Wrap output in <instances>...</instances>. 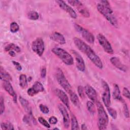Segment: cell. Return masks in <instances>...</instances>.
<instances>
[{
	"label": "cell",
	"mask_w": 130,
	"mask_h": 130,
	"mask_svg": "<svg viewBox=\"0 0 130 130\" xmlns=\"http://www.w3.org/2000/svg\"><path fill=\"white\" fill-rule=\"evenodd\" d=\"M73 41L76 47L81 52L86 54L88 58L96 67L100 69H103V64L102 60L88 44L78 38H74Z\"/></svg>",
	"instance_id": "1"
},
{
	"label": "cell",
	"mask_w": 130,
	"mask_h": 130,
	"mask_svg": "<svg viewBox=\"0 0 130 130\" xmlns=\"http://www.w3.org/2000/svg\"><path fill=\"white\" fill-rule=\"evenodd\" d=\"M98 11L113 26L118 27L117 20L114 15L113 11L111 7L110 3L106 0L101 1L96 6Z\"/></svg>",
	"instance_id": "2"
},
{
	"label": "cell",
	"mask_w": 130,
	"mask_h": 130,
	"mask_svg": "<svg viewBox=\"0 0 130 130\" xmlns=\"http://www.w3.org/2000/svg\"><path fill=\"white\" fill-rule=\"evenodd\" d=\"M96 105L98 109V125L99 129H105L107 128L109 118L108 115L102 104L99 102L96 101Z\"/></svg>",
	"instance_id": "3"
},
{
	"label": "cell",
	"mask_w": 130,
	"mask_h": 130,
	"mask_svg": "<svg viewBox=\"0 0 130 130\" xmlns=\"http://www.w3.org/2000/svg\"><path fill=\"white\" fill-rule=\"evenodd\" d=\"M51 51L67 66H71L74 63V59L72 56L63 49L54 47L52 49Z\"/></svg>",
	"instance_id": "4"
},
{
	"label": "cell",
	"mask_w": 130,
	"mask_h": 130,
	"mask_svg": "<svg viewBox=\"0 0 130 130\" xmlns=\"http://www.w3.org/2000/svg\"><path fill=\"white\" fill-rule=\"evenodd\" d=\"M55 76L59 84L66 90L67 92L69 94L73 91L71 84L66 78L61 70L60 69H57L56 70Z\"/></svg>",
	"instance_id": "5"
},
{
	"label": "cell",
	"mask_w": 130,
	"mask_h": 130,
	"mask_svg": "<svg viewBox=\"0 0 130 130\" xmlns=\"http://www.w3.org/2000/svg\"><path fill=\"white\" fill-rule=\"evenodd\" d=\"M74 27L76 30L82 36V38L86 41L91 44L94 43V37L90 31L78 24H74Z\"/></svg>",
	"instance_id": "6"
},
{
	"label": "cell",
	"mask_w": 130,
	"mask_h": 130,
	"mask_svg": "<svg viewBox=\"0 0 130 130\" xmlns=\"http://www.w3.org/2000/svg\"><path fill=\"white\" fill-rule=\"evenodd\" d=\"M101 83L103 88V92L102 93V101L104 105L106 107L110 106V90L108 83L104 80H102Z\"/></svg>",
	"instance_id": "7"
},
{
	"label": "cell",
	"mask_w": 130,
	"mask_h": 130,
	"mask_svg": "<svg viewBox=\"0 0 130 130\" xmlns=\"http://www.w3.org/2000/svg\"><path fill=\"white\" fill-rule=\"evenodd\" d=\"M31 49L34 52L39 56H41L45 50V46L43 40L41 38L35 39L31 44Z\"/></svg>",
	"instance_id": "8"
},
{
	"label": "cell",
	"mask_w": 130,
	"mask_h": 130,
	"mask_svg": "<svg viewBox=\"0 0 130 130\" xmlns=\"http://www.w3.org/2000/svg\"><path fill=\"white\" fill-rule=\"evenodd\" d=\"M97 39L99 44L102 46L104 51L108 54H113L114 51L110 43L106 38L102 34H99L97 35Z\"/></svg>",
	"instance_id": "9"
},
{
	"label": "cell",
	"mask_w": 130,
	"mask_h": 130,
	"mask_svg": "<svg viewBox=\"0 0 130 130\" xmlns=\"http://www.w3.org/2000/svg\"><path fill=\"white\" fill-rule=\"evenodd\" d=\"M68 2L72 6L76 7L79 13L81 14L83 17L86 18L90 17V13L89 11L83 5L81 2L78 0H70L68 1Z\"/></svg>",
	"instance_id": "10"
},
{
	"label": "cell",
	"mask_w": 130,
	"mask_h": 130,
	"mask_svg": "<svg viewBox=\"0 0 130 130\" xmlns=\"http://www.w3.org/2000/svg\"><path fill=\"white\" fill-rule=\"evenodd\" d=\"M56 2L58 5L59 7L68 13L72 18L74 19L77 18V15L74 10L71 7L67 4L64 1L61 0H57L56 1Z\"/></svg>",
	"instance_id": "11"
},
{
	"label": "cell",
	"mask_w": 130,
	"mask_h": 130,
	"mask_svg": "<svg viewBox=\"0 0 130 130\" xmlns=\"http://www.w3.org/2000/svg\"><path fill=\"white\" fill-rule=\"evenodd\" d=\"M44 90V88L43 85L39 82L36 81L34 83L32 86L28 89L27 93L28 95L33 96L39 92H43Z\"/></svg>",
	"instance_id": "12"
},
{
	"label": "cell",
	"mask_w": 130,
	"mask_h": 130,
	"mask_svg": "<svg viewBox=\"0 0 130 130\" xmlns=\"http://www.w3.org/2000/svg\"><path fill=\"white\" fill-rule=\"evenodd\" d=\"M72 52L75 58L76 65L77 69L81 72H84L85 69V65L83 58L81 55L75 50H72Z\"/></svg>",
	"instance_id": "13"
},
{
	"label": "cell",
	"mask_w": 130,
	"mask_h": 130,
	"mask_svg": "<svg viewBox=\"0 0 130 130\" xmlns=\"http://www.w3.org/2000/svg\"><path fill=\"white\" fill-rule=\"evenodd\" d=\"M58 108L63 117V123L64 127L68 128L70 125V118L69 113L65 107L61 104H58Z\"/></svg>",
	"instance_id": "14"
},
{
	"label": "cell",
	"mask_w": 130,
	"mask_h": 130,
	"mask_svg": "<svg viewBox=\"0 0 130 130\" xmlns=\"http://www.w3.org/2000/svg\"><path fill=\"white\" fill-rule=\"evenodd\" d=\"M55 93L57 95V96L59 98V99L62 102V103L65 105V106L68 109H70V104L69 98L67 94L61 89L56 88L55 90Z\"/></svg>",
	"instance_id": "15"
},
{
	"label": "cell",
	"mask_w": 130,
	"mask_h": 130,
	"mask_svg": "<svg viewBox=\"0 0 130 130\" xmlns=\"http://www.w3.org/2000/svg\"><path fill=\"white\" fill-rule=\"evenodd\" d=\"M10 81L7 80L3 81V87L5 90L11 96L13 97V100L15 103L17 102V95L13 89L12 85L10 82Z\"/></svg>",
	"instance_id": "16"
},
{
	"label": "cell",
	"mask_w": 130,
	"mask_h": 130,
	"mask_svg": "<svg viewBox=\"0 0 130 130\" xmlns=\"http://www.w3.org/2000/svg\"><path fill=\"white\" fill-rule=\"evenodd\" d=\"M85 94L92 102H96L97 101V93L95 90L90 85H86L84 87Z\"/></svg>",
	"instance_id": "17"
},
{
	"label": "cell",
	"mask_w": 130,
	"mask_h": 130,
	"mask_svg": "<svg viewBox=\"0 0 130 130\" xmlns=\"http://www.w3.org/2000/svg\"><path fill=\"white\" fill-rule=\"evenodd\" d=\"M110 62L117 69L122 72H126L128 69L127 67L121 62L119 58L116 56L111 57L110 58Z\"/></svg>",
	"instance_id": "18"
},
{
	"label": "cell",
	"mask_w": 130,
	"mask_h": 130,
	"mask_svg": "<svg viewBox=\"0 0 130 130\" xmlns=\"http://www.w3.org/2000/svg\"><path fill=\"white\" fill-rule=\"evenodd\" d=\"M50 38L52 41L60 45H63L66 43V39L61 34L59 33V32L55 31L52 32L50 35Z\"/></svg>",
	"instance_id": "19"
},
{
	"label": "cell",
	"mask_w": 130,
	"mask_h": 130,
	"mask_svg": "<svg viewBox=\"0 0 130 130\" xmlns=\"http://www.w3.org/2000/svg\"><path fill=\"white\" fill-rule=\"evenodd\" d=\"M19 100L20 101V103L22 106V107L23 108L25 111L30 116H33L31 108L30 106L29 103L28 102L27 100L22 98L21 96H19Z\"/></svg>",
	"instance_id": "20"
},
{
	"label": "cell",
	"mask_w": 130,
	"mask_h": 130,
	"mask_svg": "<svg viewBox=\"0 0 130 130\" xmlns=\"http://www.w3.org/2000/svg\"><path fill=\"white\" fill-rule=\"evenodd\" d=\"M113 97L116 100L120 101L123 103L124 102V100L122 99V98L121 96L119 87L116 84H114V90L113 91Z\"/></svg>",
	"instance_id": "21"
},
{
	"label": "cell",
	"mask_w": 130,
	"mask_h": 130,
	"mask_svg": "<svg viewBox=\"0 0 130 130\" xmlns=\"http://www.w3.org/2000/svg\"><path fill=\"white\" fill-rule=\"evenodd\" d=\"M0 78L2 81L7 80L9 81H11L12 80V77L2 66L0 68Z\"/></svg>",
	"instance_id": "22"
},
{
	"label": "cell",
	"mask_w": 130,
	"mask_h": 130,
	"mask_svg": "<svg viewBox=\"0 0 130 130\" xmlns=\"http://www.w3.org/2000/svg\"><path fill=\"white\" fill-rule=\"evenodd\" d=\"M69 94L72 103L75 106L77 107H79L80 102L77 94L74 91H73L70 93H69Z\"/></svg>",
	"instance_id": "23"
},
{
	"label": "cell",
	"mask_w": 130,
	"mask_h": 130,
	"mask_svg": "<svg viewBox=\"0 0 130 130\" xmlns=\"http://www.w3.org/2000/svg\"><path fill=\"white\" fill-rule=\"evenodd\" d=\"M19 85L22 89H25L27 87V80L25 75L21 74L19 78Z\"/></svg>",
	"instance_id": "24"
},
{
	"label": "cell",
	"mask_w": 130,
	"mask_h": 130,
	"mask_svg": "<svg viewBox=\"0 0 130 130\" xmlns=\"http://www.w3.org/2000/svg\"><path fill=\"white\" fill-rule=\"evenodd\" d=\"M71 129L72 130L74 129H79V126L77 119L74 114L72 113H71Z\"/></svg>",
	"instance_id": "25"
},
{
	"label": "cell",
	"mask_w": 130,
	"mask_h": 130,
	"mask_svg": "<svg viewBox=\"0 0 130 130\" xmlns=\"http://www.w3.org/2000/svg\"><path fill=\"white\" fill-rule=\"evenodd\" d=\"M5 51H10L11 50H13L17 53H19L21 51V49L19 46L13 43H10L7 45L4 48Z\"/></svg>",
	"instance_id": "26"
},
{
	"label": "cell",
	"mask_w": 130,
	"mask_h": 130,
	"mask_svg": "<svg viewBox=\"0 0 130 130\" xmlns=\"http://www.w3.org/2000/svg\"><path fill=\"white\" fill-rule=\"evenodd\" d=\"M86 107L88 111V112L91 114L94 115L95 113V108L93 102L91 101H89L87 102L86 103Z\"/></svg>",
	"instance_id": "27"
},
{
	"label": "cell",
	"mask_w": 130,
	"mask_h": 130,
	"mask_svg": "<svg viewBox=\"0 0 130 130\" xmlns=\"http://www.w3.org/2000/svg\"><path fill=\"white\" fill-rule=\"evenodd\" d=\"M27 17L28 19H30V20H36L37 19H39V15L38 14V13L36 11H29L28 13H27Z\"/></svg>",
	"instance_id": "28"
},
{
	"label": "cell",
	"mask_w": 130,
	"mask_h": 130,
	"mask_svg": "<svg viewBox=\"0 0 130 130\" xmlns=\"http://www.w3.org/2000/svg\"><path fill=\"white\" fill-rule=\"evenodd\" d=\"M1 126L3 130H12L14 129L13 125L10 122H3L1 123Z\"/></svg>",
	"instance_id": "29"
},
{
	"label": "cell",
	"mask_w": 130,
	"mask_h": 130,
	"mask_svg": "<svg viewBox=\"0 0 130 130\" xmlns=\"http://www.w3.org/2000/svg\"><path fill=\"white\" fill-rule=\"evenodd\" d=\"M19 27L18 24L15 22H13L11 23L10 24V31L12 33H15L17 32L19 30Z\"/></svg>",
	"instance_id": "30"
},
{
	"label": "cell",
	"mask_w": 130,
	"mask_h": 130,
	"mask_svg": "<svg viewBox=\"0 0 130 130\" xmlns=\"http://www.w3.org/2000/svg\"><path fill=\"white\" fill-rule=\"evenodd\" d=\"M107 108L108 113L111 115V116L112 117V118L115 119L117 116V114L116 111L115 109H114L113 108L110 107V106L108 107H107Z\"/></svg>",
	"instance_id": "31"
},
{
	"label": "cell",
	"mask_w": 130,
	"mask_h": 130,
	"mask_svg": "<svg viewBox=\"0 0 130 130\" xmlns=\"http://www.w3.org/2000/svg\"><path fill=\"white\" fill-rule=\"evenodd\" d=\"M38 121L39 122L42 124L43 126H44L45 127H47V128H50V125L49 123V122H48L43 117H39L38 118Z\"/></svg>",
	"instance_id": "32"
},
{
	"label": "cell",
	"mask_w": 130,
	"mask_h": 130,
	"mask_svg": "<svg viewBox=\"0 0 130 130\" xmlns=\"http://www.w3.org/2000/svg\"><path fill=\"white\" fill-rule=\"evenodd\" d=\"M123 113L124 115V116L126 118H128L129 117V110L128 107L127 106V104L123 102Z\"/></svg>",
	"instance_id": "33"
},
{
	"label": "cell",
	"mask_w": 130,
	"mask_h": 130,
	"mask_svg": "<svg viewBox=\"0 0 130 130\" xmlns=\"http://www.w3.org/2000/svg\"><path fill=\"white\" fill-rule=\"evenodd\" d=\"M39 108L40 111L44 114H48L49 113V110L48 108L43 104H40L39 105Z\"/></svg>",
	"instance_id": "34"
},
{
	"label": "cell",
	"mask_w": 130,
	"mask_h": 130,
	"mask_svg": "<svg viewBox=\"0 0 130 130\" xmlns=\"http://www.w3.org/2000/svg\"><path fill=\"white\" fill-rule=\"evenodd\" d=\"M78 93L79 96L81 99H84L85 96V94L84 92V88L82 86H79L78 87Z\"/></svg>",
	"instance_id": "35"
},
{
	"label": "cell",
	"mask_w": 130,
	"mask_h": 130,
	"mask_svg": "<svg viewBox=\"0 0 130 130\" xmlns=\"http://www.w3.org/2000/svg\"><path fill=\"white\" fill-rule=\"evenodd\" d=\"M0 111H1V114H2L5 111V104H4V99L2 96H1L0 99Z\"/></svg>",
	"instance_id": "36"
},
{
	"label": "cell",
	"mask_w": 130,
	"mask_h": 130,
	"mask_svg": "<svg viewBox=\"0 0 130 130\" xmlns=\"http://www.w3.org/2000/svg\"><path fill=\"white\" fill-rule=\"evenodd\" d=\"M122 94L126 98H127L128 99H129L130 98V95H129V91L128 90V89L126 88V87H124L122 90Z\"/></svg>",
	"instance_id": "37"
},
{
	"label": "cell",
	"mask_w": 130,
	"mask_h": 130,
	"mask_svg": "<svg viewBox=\"0 0 130 130\" xmlns=\"http://www.w3.org/2000/svg\"><path fill=\"white\" fill-rule=\"evenodd\" d=\"M57 122V119L55 116H51L49 119V123L51 124H55Z\"/></svg>",
	"instance_id": "38"
},
{
	"label": "cell",
	"mask_w": 130,
	"mask_h": 130,
	"mask_svg": "<svg viewBox=\"0 0 130 130\" xmlns=\"http://www.w3.org/2000/svg\"><path fill=\"white\" fill-rule=\"evenodd\" d=\"M12 63L14 64V66H15V67L17 70L21 71L22 70V67H21V64L18 62L13 60V61H12Z\"/></svg>",
	"instance_id": "39"
},
{
	"label": "cell",
	"mask_w": 130,
	"mask_h": 130,
	"mask_svg": "<svg viewBox=\"0 0 130 130\" xmlns=\"http://www.w3.org/2000/svg\"><path fill=\"white\" fill-rule=\"evenodd\" d=\"M46 76V69L45 67H43L41 70V76L44 78Z\"/></svg>",
	"instance_id": "40"
},
{
	"label": "cell",
	"mask_w": 130,
	"mask_h": 130,
	"mask_svg": "<svg viewBox=\"0 0 130 130\" xmlns=\"http://www.w3.org/2000/svg\"><path fill=\"white\" fill-rule=\"evenodd\" d=\"M9 54L12 57H14L16 55V53H15L14 51H13V50H11V51H9Z\"/></svg>",
	"instance_id": "41"
},
{
	"label": "cell",
	"mask_w": 130,
	"mask_h": 130,
	"mask_svg": "<svg viewBox=\"0 0 130 130\" xmlns=\"http://www.w3.org/2000/svg\"><path fill=\"white\" fill-rule=\"evenodd\" d=\"M81 129L83 130H85V129H88L87 127H86V125L85 124H82L81 125Z\"/></svg>",
	"instance_id": "42"
},
{
	"label": "cell",
	"mask_w": 130,
	"mask_h": 130,
	"mask_svg": "<svg viewBox=\"0 0 130 130\" xmlns=\"http://www.w3.org/2000/svg\"><path fill=\"white\" fill-rule=\"evenodd\" d=\"M54 129H58V128H54Z\"/></svg>",
	"instance_id": "43"
}]
</instances>
